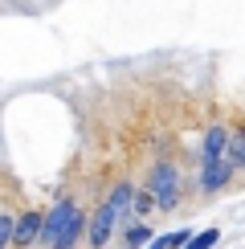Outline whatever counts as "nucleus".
<instances>
[{
	"mask_svg": "<svg viewBox=\"0 0 245 249\" xmlns=\"http://www.w3.org/2000/svg\"><path fill=\"white\" fill-rule=\"evenodd\" d=\"M74 213H78V209H74L70 200H57L53 213L41 216V241H45V245H57V237L66 233V225H70V216H74Z\"/></svg>",
	"mask_w": 245,
	"mask_h": 249,
	"instance_id": "7ed1b4c3",
	"label": "nucleus"
},
{
	"mask_svg": "<svg viewBox=\"0 0 245 249\" xmlns=\"http://www.w3.org/2000/svg\"><path fill=\"white\" fill-rule=\"evenodd\" d=\"M176 245H188V233H184V229H176V233L156 237V241H151V249H176Z\"/></svg>",
	"mask_w": 245,
	"mask_h": 249,
	"instance_id": "6e6552de",
	"label": "nucleus"
},
{
	"mask_svg": "<svg viewBox=\"0 0 245 249\" xmlns=\"http://www.w3.org/2000/svg\"><path fill=\"white\" fill-rule=\"evenodd\" d=\"M37 237H41V213L13 216V245H17V249H29Z\"/></svg>",
	"mask_w": 245,
	"mask_h": 249,
	"instance_id": "20e7f679",
	"label": "nucleus"
},
{
	"mask_svg": "<svg viewBox=\"0 0 245 249\" xmlns=\"http://www.w3.org/2000/svg\"><path fill=\"white\" fill-rule=\"evenodd\" d=\"M147 188H151V200H156V204L172 209V204L180 200V176H176V168H172V163H159V168L151 172Z\"/></svg>",
	"mask_w": 245,
	"mask_h": 249,
	"instance_id": "f03ea898",
	"label": "nucleus"
},
{
	"mask_svg": "<svg viewBox=\"0 0 245 249\" xmlns=\"http://www.w3.org/2000/svg\"><path fill=\"white\" fill-rule=\"evenodd\" d=\"M8 245H13V216L0 213V249H8Z\"/></svg>",
	"mask_w": 245,
	"mask_h": 249,
	"instance_id": "9d476101",
	"label": "nucleus"
},
{
	"mask_svg": "<svg viewBox=\"0 0 245 249\" xmlns=\"http://www.w3.org/2000/svg\"><path fill=\"white\" fill-rule=\"evenodd\" d=\"M221 241V229H204L200 237H188V249H212Z\"/></svg>",
	"mask_w": 245,
	"mask_h": 249,
	"instance_id": "1a4fd4ad",
	"label": "nucleus"
},
{
	"mask_svg": "<svg viewBox=\"0 0 245 249\" xmlns=\"http://www.w3.org/2000/svg\"><path fill=\"white\" fill-rule=\"evenodd\" d=\"M225 160H229V168H233V172L245 168V131L229 139V147H225Z\"/></svg>",
	"mask_w": 245,
	"mask_h": 249,
	"instance_id": "0eeeda50",
	"label": "nucleus"
},
{
	"mask_svg": "<svg viewBox=\"0 0 245 249\" xmlns=\"http://www.w3.org/2000/svg\"><path fill=\"white\" fill-rule=\"evenodd\" d=\"M143 241H151V233L143 229V225H135V229H127V245H143Z\"/></svg>",
	"mask_w": 245,
	"mask_h": 249,
	"instance_id": "9b49d317",
	"label": "nucleus"
},
{
	"mask_svg": "<svg viewBox=\"0 0 245 249\" xmlns=\"http://www.w3.org/2000/svg\"><path fill=\"white\" fill-rule=\"evenodd\" d=\"M225 147H229V131L225 127H212L204 135V151H200V163L209 168V163H221L225 160Z\"/></svg>",
	"mask_w": 245,
	"mask_h": 249,
	"instance_id": "39448f33",
	"label": "nucleus"
},
{
	"mask_svg": "<svg viewBox=\"0 0 245 249\" xmlns=\"http://www.w3.org/2000/svg\"><path fill=\"white\" fill-rule=\"evenodd\" d=\"M229 176H233L229 160H221V163H209V168L200 172V188H204V192H221L225 184H229Z\"/></svg>",
	"mask_w": 245,
	"mask_h": 249,
	"instance_id": "423d86ee",
	"label": "nucleus"
},
{
	"mask_svg": "<svg viewBox=\"0 0 245 249\" xmlns=\"http://www.w3.org/2000/svg\"><path fill=\"white\" fill-rule=\"evenodd\" d=\"M131 200H135V184H119V188L110 192V200L94 213V221H90V245H94V249H102V245L110 241L115 225L131 213Z\"/></svg>",
	"mask_w": 245,
	"mask_h": 249,
	"instance_id": "f257e3e1",
	"label": "nucleus"
}]
</instances>
